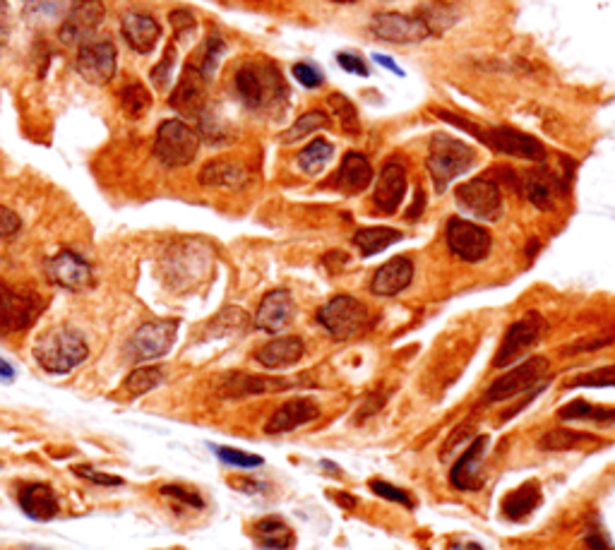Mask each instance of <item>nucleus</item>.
<instances>
[{
	"mask_svg": "<svg viewBox=\"0 0 615 550\" xmlns=\"http://www.w3.org/2000/svg\"><path fill=\"white\" fill-rule=\"evenodd\" d=\"M370 183H373V166H370V161L363 157V154L349 152L327 185H332L334 190H339V193L344 195H358L363 193Z\"/></svg>",
	"mask_w": 615,
	"mask_h": 550,
	"instance_id": "21",
	"label": "nucleus"
},
{
	"mask_svg": "<svg viewBox=\"0 0 615 550\" xmlns=\"http://www.w3.org/2000/svg\"><path fill=\"white\" fill-rule=\"evenodd\" d=\"M337 63L342 65L346 73H354V75H361V77H368V73H370V70L366 68V63H363L358 56H354V53H339Z\"/></svg>",
	"mask_w": 615,
	"mask_h": 550,
	"instance_id": "53",
	"label": "nucleus"
},
{
	"mask_svg": "<svg viewBox=\"0 0 615 550\" xmlns=\"http://www.w3.org/2000/svg\"><path fill=\"white\" fill-rule=\"evenodd\" d=\"M169 20H171L173 29H176L178 37H183V34L195 32V27H197L195 15L190 13V10H173V13L169 15Z\"/></svg>",
	"mask_w": 615,
	"mask_h": 550,
	"instance_id": "50",
	"label": "nucleus"
},
{
	"mask_svg": "<svg viewBox=\"0 0 615 550\" xmlns=\"http://www.w3.org/2000/svg\"><path fill=\"white\" fill-rule=\"evenodd\" d=\"M567 387H589V390H599V387H615V366L596 368L589 373L577 375Z\"/></svg>",
	"mask_w": 615,
	"mask_h": 550,
	"instance_id": "43",
	"label": "nucleus"
},
{
	"mask_svg": "<svg viewBox=\"0 0 615 550\" xmlns=\"http://www.w3.org/2000/svg\"><path fill=\"white\" fill-rule=\"evenodd\" d=\"M159 493L166 495V498L183 502V505H188V507H197V510H200V507H205V500H202L200 495L195 493V490H188L183 486H161Z\"/></svg>",
	"mask_w": 615,
	"mask_h": 550,
	"instance_id": "47",
	"label": "nucleus"
},
{
	"mask_svg": "<svg viewBox=\"0 0 615 550\" xmlns=\"http://www.w3.org/2000/svg\"><path fill=\"white\" fill-rule=\"evenodd\" d=\"M370 34L387 44H419L433 34L426 15L378 13L370 20Z\"/></svg>",
	"mask_w": 615,
	"mask_h": 550,
	"instance_id": "8",
	"label": "nucleus"
},
{
	"mask_svg": "<svg viewBox=\"0 0 615 550\" xmlns=\"http://www.w3.org/2000/svg\"><path fill=\"white\" fill-rule=\"evenodd\" d=\"M73 474L82 476L85 481L94 483V486H123L121 476H111V474H101V471H94L92 466H73Z\"/></svg>",
	"mask_w": 615,
	"mask_h": 550,
	"instance_id": "46",
	"label": "nucleus"
},
{
	"mask_svg": "<svg viewBox=\"0 0 615 550\" xmlns=\"http://www.w3.org/2000/svg\"><path fill=\"white\" fill-rule=\"evenodd\" d=\"M327 106L332 109L334 118H337L339 125H342V130L346 135L361 133V121H358L356 106L351 104L344 94H330V97H327Z\"/></svg>",
	"mask_w": 615,
	"mask_h": 550,
	"instance_id": "39",
	"label": "nucleus"
},
{
	"mask_svg": "<svg viewBox=\"0 0 615 550\" xmlns=\"http://www.w3.org/2000/svg\"><path fill=\"white\" fill-rule=\"evenodd\" d=\"M41 313V298L32 291L0 282V334L27 330Z\"/></svg>",
	"mask_w": 615,
	"mask_h": 550,
	"instance_id": "9",
	"label": "nucleus"
},
{
	"mask_svg": "<svg viewBox=\"0 0 615 550\" xmlns=\"http://www.w3.org/2000/svg\"><path fill=\"white\" fill-rule=\"evenodd\" d=\"M121 34L128 41V46L142 56L154 51V46L161 39V27L154 17L140 15V13H128L121 20Z\"/></svg>",
	"mask_w": 615,
	"mask_h": 550,
	"instance_id": "25",
	"label": "nucleus"
},
{
	"mask_svg": "<svg viewBox=\"0 0 615 550\" xmlns=\"http://www.w3.org/2000/svg\"><path fill=\"white\" fill-rule=\"evenodd\" d=\"M214 452H217V457L222 459L224 464L241 466V469H253V466H262V462H265V459L258 457V454L234 450V447H214Z\"/></svg>",
	"mask_w": 615,
	"mask_h": 550,
	"instance_id": "45",
	"label": "nucleus"
},
{
	"mask_svg": "<svg viewBox=\"0 0 615 550\" xmlns=\"http://www.w3.org/2000/svg\"><path fill=\"white\" fill-rule=\"evenodd\" d=\"M368 308L354 296H334L318 310V322L337 342L356 337L368 327Z\"/></svg>",
	"mask_w": 615,
	"mask_h": 550,
	"instance_id": "5",
	"label": "nucleus"
},
{
	"mask_svg": "<svg viewBox=\"0 0 615 550\" xmlns=\"http://www.w3.org/2000/svg\"><path fill=\"white\" fill-rule=\"evenodd\" d=\"M560 421H591V423H615V409H601V406H594L584 399H577V402H570L563 409L558 411Z\"/></svg>",
	"mask_w": 615,
	"mask_h": 550,
	"instance_id": "34",
	"label": "nucleus"
},
{
	"mask_svg": "<svg viewBox=\"0 0 615 550\" xmlns=\"http://www.w3.org/2000/svg\"><path fill=\"white\" fill-rule=\"evenodd\" d=\"M301 380L270 378V375H234L224 385L226 397H248V394H274L296 387Z\"/></svg>",
	"mask_w": 615,
	"mask_h": 550,
	"instance_id": "28",
	"label": "nucleus"
},
{
	"mask_svg": "<svg viewBox=\"0 0 615 550\" xmlns=\"http://www.w3.org/2000/svg\"><path fill=\"white\" fill-rule=\"evenodd\" d=\"M149 106H152V92L142 82L125 85L121 89V109L130 118H142L149 111Z\"/></svg>",
	"mask_w": 615,
	"mask_h": 550,
	"instance_id": "37",
	"label": "nucleus"
},
{
	"mask_svg": "<svg viewBox=\"0 0 615 550\" xmlns=\"http://www.w3.org/2000/svg\"><path fill=\"white\" fill-rule=\"evenodd\" d=\"M459 207L483 221H498L503 214V193L500 185L488 176L471 178L455 190Z\"/></svg>",
	"mask_w": 615,
	"mask_h": 550,
	"instance_id": "10",
	"label": "nucleus"
},
{
	"mask_svg": "<svg viewBox=\"0 0 615 550\" xmlns=\"http://www.w3.org/2000/svg\"><path fill=\"white\" fill-rule=\"evenodd\" d=\"M13 32V15H10L8 0H0V46H5V41L10 39Z\"/></svg>",
	"mask_w": 615,
	"mask_h": 550,
	"instance_id": "54",
	"label": "nucleus"
},
{
	"mask_svg": "<svg viewBox=\"0 0 615 550\" xmlns=\"http://www.w3.org/2000/svg\"><path fill=\"white\" fill-rule=\"evenodd\" d=\"M205 101H207V80L202 77L197 63L190 61L183 68L181 77H178V85L169 97V106L178 113H183V116H200L202 109H205Z\"/></svg>",
	"mask_w": 615,
	"mask_h": 550,
	"instance_id": "17",
	"label": "nucleus"
},
{
	"mask_svg": "<svg viewBox=\"0 0 615 550\" xmlns=\"http://www.w3.org/2000/svg\"><path fill=\"white\" fill-rule=\"evenodd\" d=\"M255 541L262 548L270 550H291L296 546L294 531L289 529V524L282 517H265L255 524Z\"/></svg>",
	"mask_w": 615,
	"mask_h": 550,
	"instance_id": "31",
	"label": "nucleus"
},
{
	"mask_svg": "<svg viewBox=\"0 0 615 550\" xmlns=\"http://www.w3.org/2000/svg\"><path fill=\"white\" fill-rule=\"evenodd\" d=\"M303 354H306V346H303L301 337H279L260 346L255 351V361L267 370H282L296 366Z\"/></svg>",
	"mask_w": 615,
	"mask_h": 550,
	"instance_id": "26",
	"label": "nucleus"
},
{
	"mask_svg": "<svg viewBox=\"0 0 615 550\" xmlns=\"http://www.w3.org/2000/svg\"><path fill=\"white\" fill-rule=\"evenodd\" d=\"M406 195V171L402 164L397 161H387L382 166L378 183H375V193H373V205L380 214H394L402 205Z\"/></svg>",
	"mask_w": 615,
	"mask_h": 550,
	"instance_id": "19",
	"label": "nucleus"
},
{
	"mask_svg": "<svg viewBox=\"0 0 615 550\" xmlns=\"http://www.w3.org/2000/svg\"><path fill=\"white\" fill-rule=\"evenodd\" d=\"M46 277L51 284L68 291H85L94 286V269L82 255L73 250H61L46 262Z\"/></svg>",
	"mask_w": 615,
	"mask_h": 550,
	"instance_id": "15",
	"label": "nucleus"
},
{
	"mask_svg": "<svg viewBox=\"0 0 615 550\" xmlns=\"http://www.w3.org/2000/svg\"><path fill=\"white\" fill-rule=\"evenodd\" d=\"M234 87L238 99L248 106L250 111L265 109L267 104L279 99V92H284L282 77L274 68H262V65H243L234 77Z\"/></svg>",
	"mask_w": 615,
	"mask_h": 550,
	"instance_id": "6",
	"label": "nucleus"
},
{
	"mask_svg": "<svg viewBox=\"0 0 615 550\" xmlns=\"http://www.w3.org/2000/svg\"><path fill=\"white\" fill-rule=\"evenodd\" d=\"M104 17H106V8L101 0H73L58 37H61L63 44L68 46L73 44L82 46L101 27Z\"/></svg>",
	"mask_w": 615,
	"mask_h": 550,
	"instance_id": "14",
	"label": "nucleus"
},
{
	"mask_svg": "<svg viewBox=\"0 0 615 550\" xmlns=\"http://www.w3.org/2000/svg\"><path fill=\"white\" fill-rule=\"evenodd\" d=\"M315 418H320V409L310 402V399H291V402L282 404L277 411H274L270 421H267L265 433L270 435L291 433V430L306 426V423L315 421Z\"/></svg>",
	"mask_w": 615,
	"mask_h": 550,
	"instance_id": "23",
	"label": "nucleus"
},
{
	"mask_svg": "<svg viewBox=\"0 0 615 550\" xmlns=\"http://www.w3.org/2000/svg\"><path fill=\"white\" fill-rule=\"evenodd\" d=\"M197 152H200V135L188 123L171 118V121H164L157 128L154 157L166 169H183V166L193 164Z\"/></svg>",
	"mask_w": 615,
	"mask_h": 550,
	"instance_id": "4",
	"label": "nucleus"
},
{
	"mask_svg": "<svg viewBox=\"0 0 615 550\" xmlns=\"http://www.w3.org/2000/svg\"><path fill=\"white\" fill-rule=\"evenodd\" d=\"M332 157H334V147L330 142L315 140L298 152V166H301V171L308 173V176H315V173H320L327 164H330Z\"/></svg>",
	"mask_w": 615,
	"mask_h": 550,
	"instance_id": "35",
	"label": "nucleus"
},
{
	"mask_svg": "<svg viewBox=\"0 0 615 550\" xmlns=\"http://www.w3.org/2000/svg\"><path fill=\"white\" fill-rule=\"evenodd\" d=\"M327 125H330V118H327L322 111L303 113V116L298 118V121L282 135V142L291 145V142H298V140H303V137H308V135L318 133V130H322V128H327Z\"/></svg>",
	"mask_w": 615,
	"mask_h": 550,
	"instance_id": "38",
	"label": "nucleus"
},
{
	"mask_svg": "<svg viewBox=\"0 0 615 550\" xmlns=\"http://www.w3.org/2000/svg\"><path fill=\"white\" fill-rule=\"evenodd\" d=\"M474 161H476V152L474 147L467 145V142L445 133H435L431 137L426 166L438 193H445L447 185L462 176V173H467L471 166H474Z\"/></svg>",
	"mask_w": 615,
	"mask_h": 550,
	"instance_id": "3",
	"label": "nucleus"
},
{
	"mask_svg": "<svg viewBox=\"0 0 615 550\" xmlns=\"http://www.w3.org/2000/svg\"><path fill=\"white\" fill-rule=\"evenodd\" d=\"M161 382H164V370L159 366H140L125 378L123 387L133 394V397H142V394L157 390Z\"/></svg>",
	"mask_w": 615,
	"mask_h": 550,
	"instance_id": "36",
	"label": "nucleus"
},
{
	"mask_svg": "<svg viewBox=\"0 0 615 550\" xmlns=\"http://www.w3.org/2000/svg\"><path fill=\"white\" fill-rule=\"evenodd\" d=\"M89 346L80 332L68 325L46 330L34 344V358L46 373L65 375L87 361Z\"/></svg>",
	"mask_w": 615,
	"mask_h": 550,
	"instance_id": "2",
	"label": "nucleus"
},
{
	"mask_svg": "<svg viewBox=\"0 0 615 550\" xmlns=\"http://www.w3.org/2000/svg\"><path fill=\"white\" fill-rule=\"evenodd\" d=\"M334 3H354V0H334Z\"/></svg>",
	"mask_w": 615,
	"mask_h": 550,
	"instance_id": "59",
	"label": "nucleus"
},
{
	"mask_svg": "<svg viewBox=\"0 0 615 550\" xmlns=\"http://www.w3.org/2000/svg\"><path fill=\"white\" fill-rule=\"evenodd\" d=\"M613 342H615V332L601 334V337H596V339H587V342L572 344L570 349H565V354H582V351L601 349V346H608V344H613Z\"/></svg>",
	"mask_w": 615,
	"mask_h": 550,
	"instance_id": "52",
	"label": "nucleus"
},
{
	"mask_svg": "<svg viewBox=\"0 0 615 550\" xmlns=\"http://www.w3.org/2000/svg\"><path fill=\"white\" fill-rule=\"evenodd\" d=\"M178 322L176 320H154L137 327V332L128 342V356L133 361H154L166 356L176 342Z\"/></svg>",
	"mask_w": 615,
	"mask_h": 550,
	"instance_id": "12",
	"label": "nucleus"
},
{
	"mask_svg": "<svg viewBox=\"0 0 615 550\" xmlns=\"http://www.w3.org/2000/svg\"><path fill=\"white\" fill-rule=\"evenodd\" d=\"M248 315L238 308H226L224 313H219L210 325V334H234L243 332L248 327Z\"/></svg>",
	"mask_w": 615,
	"mask_h": 550,
	"instance_id": "40",
	"label": "nucleus"
},
{
	"mask_svg": "<svg viewBox=\"0 0 615 550\" xmlns=\"http://www.w3.org/2000/svg\"><path fill=\"white\" fill-rule=\"evenodd\" d=\"M370 490H373L375 495H380V498H385V500H390V502H399V505H404V507L414 505V502L409 500V495H406L404 490L394 488V486H390V483H385V481H370Z\"/></svg>",
	"mask_w": 615,
	"mask_h": 550,
	"instance_id": "48",
	"label": "nucleus"
},
{
	"mask_svg": "<svg viewBox=\"0 0 615 550\" xmlns=\"http://www.w3.org/2000/svg\"><path fill=\"white\" fill-rule=\"evenodd\" d=\"M565 188L567 185L548 169H534L524 173V176H517L515 183L517 193H522L531 205H536L539 209H551L555 195L563 193Z\"/></svg>",
	"mask_w": 615,
	"mask_h": 550,
	"instance_id": "20",
	"label": "nucleus"
},
{
	"mask_svg": "<svg viewBox=\"0 0 615 550\" xmlns=\"http://www.w3.org/2000/svg\"><path fill=\"white\" fill-rule=\"evenodd\" d=\"M20 507L29 519L37 522H51L58 514V498L46 483H27L20 490Z\"/></svg>",
	"mask_w": 615,
	"mask_h": 550,
	"instance_id": "29",
	"label": "nucleus"
},
{
	"mask_svg": "<svg viewBox=\"0 0 615 550\" xmlns=\"http://www.w3.org/2000/svg\"><path fill=\"white\" fill-rule=\"evenodd\" d=\"M375 63H380V65H385V68H390L392 73H397V75H404V70H399V65L394 63V61H390V58H385V56H375Z\"/></svg>",
	"mask_w": 615,
	"mask_h": 550,
	"instance_id": "58",
	"label": "nucleus"
},
{
	"mask_svg": "<svg viewBox=\"0 0 615 550\" xmlns=\"http://www.w3.org/2000/svg\"><path fill=\"white\" fill-rule=\"evenodd\" d=\"M224 53H226V44L217 37V34H212V37L207 39V44H205V53H202V63L197 65V68H200L202 77H205L207 82L212 80L214 73H217V65H219V61H222Z\"/></svg>",
	"mask_w": 615,
	"mask_h": 550,
	"instance_id": "41",
	"label": "nucleus"
},
{
	"mask_svg": "<svg viewBox=\"0 0 615 550\" xmlns=\"http://www.w3.org/2000/svg\"><path fill=\"white\" fill-rule=\"evenodd\" d=\"M294 77L298 80V85H303L306 89L320 87L322 85V73L318 68L308 63H296L294 65Z\"/></svg>",
	"mask_w": 615,
	"mask_h": 550,
	"instance_id": "49",
	"label": "nucleus"
},
{
	"mask_svg": "<svg viewBox=\"0 0 615 550\" xmlns=\"http://www.w3.org/2000/svg\"><path fill=\"white\" fill-rule=\"evenodd\" d=\"M587 546L589 550H615L611 543H608V538L599 534V531H591V534H587Z\"/></svg>",
	"mask_w": 615,
	"mask_h": 550,
	"instance_id": "55",
	"label": "nucleus"
},
{
	"mask_svg": "<svg viewBox=\"0 0 615 550\" xmlns=\"http://www.w3.org/2000/svg\"><path fill=\"white\" fill-rule=\"evenodd\" d=\"M411 279H414V262L406 255H397L373 274L370 291L375 296H397L411 284Z\"/></svg>",
	"mask_w": 615,
	"mask_h": 550,
	"instance_id": "22",
	"label": "nucleus"
},
{
	"mask_svg": "<svg viewBox=\"0 0 615 550\" xmlns=\"http://www.w3.org/2000/svg\"><path fill=\"white\" fill-rule=\"evenodd\" d=\"M548 370V358L534 356L529 361H524L522 366L512 368L510 373H505L503 378H498L488 387L483 402H505V399L517 397V394L531 390L534 385H539V380L546 375Z\"/></svg>",
	"mask_w": 615,
	"mask_h": 550,
	"instance_id": "13",
	"label": "nucleus"
},
{
	"mask_svg": "<svg viewBox=\"0 0 615 550\" xmlns=\"http://www.w3.org/2000/svg\"><path fill=\"white\" fill-rule=\"evenodd\" d=\"M173 68H176V41H169V46H166L161 61L152 68L154 87H157V89L169 87V82L173 77Z\"/></svg>",
	"mask_w": 615,
	"mask_h": 550,
	"instance_id": "44",
	"label": "nucleus"
},
{
	"mask_svg": "<svg viewBox=\"0 0 615 550\" xmlns=\"http://www.w3.org/2000/svg\"><path fill=\"white\" fill-rule=\"evenodd\" d=\"M27 20L51 22L63 13V0H22Z\"/></svg>",
	"mask_w": 615,
	"mask_h": 550,
	"instance_id": "42",
	"label": "nucleus"
},
{
	"mask_svg": "<svg viewBox=\"0 0 615 550\" xmlns=\"http://www.w3.org/2000/svg\"><path fill=\"white\" fill-rule=\"evenodd\" d=\"M447 245L452 255H457L464 262H481L486 260L493 248V238L483 226L474 221L452 217L447 221Z\"/></svg>",
	"mask_w": 615,
	"mask_h": 550,
	"instance_id": "11",
	"label": "nucleus"
},
{
	"mask_svg": "<svg viewBox=\"0 0 615 550\" xmlns=\"http://www.w3.org/2000/svg\"><path fill=\"white\" fill-rule=\"evenodd\" d=\"M438 116L443 118L445 123L457 125V128L467 130V133L474 135L476 140L481 142V145H486L488 149H493V152H498V154H505V157L536 161V164H541V161H546V157H548L546 147H543L534 135L522 133V130L505 128V125H495V128H481V125L471 123V121H467V118L452 116V113H447V111H438Z\"/></svg>",
	"mask_w": 615,
	"mask_h": 550,
	"instance_id": "1",
	"label": "nucleus"
},
{
	"mask_svg": "<svg viewBox=\"0 0 615 550\" xmlns=\"http://www.w3.org/2000/svg\"><path fill=\"white\" fill-rule=\"evenodd\" d=\"M20 226H22V219L17 217L13 209L0 205V238L15 236V233L20 231Z\"/></svg>",
	"mask_w": 615,
	"mask_h": 550,
	"instance_id": "51",
	"label": "nucleus"
},
{
	"mask_svg": "<svg viewBox=\"0 0 615 550\" xmlns=\"http://www.w3.org/2000/svg\"><path fill=\"white\" fill-rule=\"evenodd\" d=\"M296 303L294 296L286 289H274L260 301L258 313H255V327L262 332L279 334L294 322Z\"/></svg>",
	"mask_w": 615,
	"mask_h": 550,
	"instance_id": "18",
	"label": "nucleus"
},
{
	"mask_svg": "<svg viewBox=\"0 0 615 550\" xmlns=\"http://www.w3.org/2000/svg\"><path fill=\"white\" fill-rule=\"evenodd\" d=\"M543 332V318L539 313H529L524 315L522 320H517L510 330L505 332L503 342H500L498 354H495L493 366L495 368H507L517 361L524 351L531 349L536 342H539Z\"/></svg>",
	"mask_w": 615,
	"mask_h": 550,
	"instance_id": "16",
	"label": "nucleus"
},
{
	"mask_svg": "<svg viewBox=\"0 0 615 550\" xmlns=\"http://www.w3.org/2000/svg\"><path fill=\"white\" fill-rule=\"evenodd\" d=\"M543 493L539 481H527L522 486L507 493V498L503 502V514L512 522H522L524 517H529L536 507L541 505Z\"/></svg>",
	"mask_w": 615,
	"mask_h": 550,
	"instance_id": "30",
	"label": "nucleus"
},
{
	"mask_svg": "<svg viewBox=\"0 0 615 550\" xmlns=\"http://www.w3.org/2000/svg\"><path fill=\"white\" fill-rule=\"evenodd\" d=\"M248 169L236 159H212L202 166L197 181L205 188H226L238 190L248 183Z\"/></svg>",
	"mask_w": 615,
	"mask_h": 550,
	"instance_id": "24",
	"label": "nucleus"
},
{
	"mask_svg": "<svg viewBox=\"0 0 615 550\" xmlns=\"http://www.w3.org/2000/svg\"><path fill=\"white\" fill-rule=\"evenodd\" d=\"M599 438L596 435L589 433H579V430H567V428H558L551 430V433H546L539 440L541 450L548 452H565V450H579V447H587V445H599Z\"/></svg>",
	"mask_w": 615,
	"mask_h": 550,
	"instance_id": "33",
	"label": "nucleus"
},
{
	"mask_svg": "<svg viewBox=\"0 0 615 550\" xmlns=\"http://www.w3.org/2000/svg\"><path fill=\"white\" fill-rule=\"evenodd\" d=\"M397 241H402V231L390 229V226H373V229H358L354 233V245L363 257L378 255Z\"/></svg>",
	"mask_w": 615,
	"mask_h": 550,
	"instance_id": "32",
	"label": "nucleus"
},
{
	"mask_svg": "<svg viewBox=\"0 0 615 550\" xmlns=\"http://www.w3.org/2000/svg\"><path fill=\"white\" fill-rule=\"evenodd\" d=\"M75 70L89 85L104 87L116 77L118 51L111 39H92L77 49Z\"/></svg>",
	"mask_w": 615,
	"mask_h": 550,
	"instance_id": "7",
	"label": "nucleus"
},
{
	"mask_svg": "<svg viewBox=\"0 0 615 550\" xmlns=\"http://www.w3.org/2000/svg\"><path fill=\"white\" fill-rule=\"evenodd\" d=\"M423 207H426V195H423V190H416V202L409 207V212H406V219H419Z\"/></svg>",
	"mask_w": 615,
	"mask_h": 550,
	"instance_id": "56",
	"label": "nucleus"
},
{
	"mask_svg": "<svg viewBox=\"0 0 615 550\" xmlns=\"http://www.w3.org/2000/svg\"><path fill=\"white\" fill-rule=\"evenodd\" d=\"M488 447V438L481 435L471 442V447L467 452L459 457V462H455L450 471V481L452 486L459 490H476L481 488V457Z\"/></svg>",
	"mask_w": 615,
	"mask_h": 550,
	"instance_id": "27",
	"label": "nucleus"
},
{
	"mask_svg": "<svg viewBox=\"0 0 615 550\" xmlns=\"http://www.w3.org/2000/svg\"><path fill=\"white\" fill-rule=\"evenodd\" d=\"M0 380L3 382H13L15 380V368L10 366L5 358H0Z\"/></svg>",
	"mask_w": 615,
	"mask_h": 550,
	"instance_id": "57",
	"label": "nucleus"
}]
</instances>
